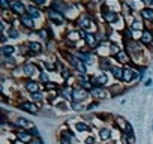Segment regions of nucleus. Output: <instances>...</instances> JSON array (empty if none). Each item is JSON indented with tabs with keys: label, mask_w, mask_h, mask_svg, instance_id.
<instances>
[{
	"label": "nucleus",
	"mask_w": 153,
	"mask_h": 144,
	"mask_svg": "<svg viewBox=\"0 0 153 144\" xmlns=\"http://www.w3.org/2000/svg\"><path fill=\"white\" fill-rule=\"evenodd\" d=\"M57 143L59 144H76V137L69 123H63L60 126L59 134H57Z\"/></svg>",
	"instance_id": "nucleus-1"
},
{
	"label": "nucleus",
	"mask_w": 153,
	"mask_h": 144,
	"mask_svg": "<svg viewBox=\"0 0 153 144\" xmlns=\"http://www.w3.org/2000/svg\"><path fill=\"white\" fill-rule=\"evenodd\" d=\"M24 44H26V47H27V56H26V60L38 59V57H41V56L45 53L42 42L38 41V39H30V41H26Z\"/></svg>",
	"instance_id": "nucleus-2"
},
{
	"label": "nucleus",
	"mask_w": 153,
	"mask_h": 144,
	"mask_svg": "<svg viewBox=\"0 0 153 144\" xmlns=\"http://www.w3.org/2000/svg\"><path fill=\"white\" fill-rule=\"evenodd\" d=\"M44 12H45V20H47V23H50L51 26L63 27V26H66V24L69 23L68 18H66L63 14L56 12V11H53V9H50V8H45Z\"/></svg>",
	"instance_id": "nucleus-3"
},
{
	"label": "nucleus",
	"mask_w": 153,
	"mask_h": 144,
	"mask_svg": "<svg viewBox=\"0 0 153 144\" xmlns=\"http://www.w3.org/2000/svg\"><path fill=\"white\" fill-rule=\"evenodd\" d=\"M66 123L71 125V128H74L75 132H78V134H93V126L89 125V122H86L84 119H71L68 120Z\"/></svg>",
	"instance_id": "nucleus-4"
},
{
	"label": "nucleus",
	"mask_w": 153,
	"mask_h": 144,
	"mask_svg": "<svg viewBox=\"0 0 153 144\" xmlns=\"http://www.w3.org/2000/svg\"><path fill=\"white\" fill-rule=\"evenodd\" d=\"M113 125H114V128H116L120 134L135 135V134H134V126H132V123L128 122V120H126L125 117H122V116H114Z\"/></svg>",
	"instance_id": "nucleus-5"
},
{
	"label": "nucleus",
	"mask_w": 153,
	"mask_h": 144,
	"mask_svg": "<svg viewBox=\"0 0 153 144\" xmlns=\"http://www.w3.org/2000/svg\"><path fill=\"white\" fill-rule=\"evenodd\" d=\"M36 125L32 122V120H29L27 117H23V116H18V117H15L14 120H11V123H9V128L12 129V131H17V129H24V131H30V129H33Z\"/></svg>",
	"instance_id": "nucleus-6"
},
{
	"label": "nucleus",
	"mask_w": 153,
	"mask_h": 144,
	"mask_svg": "<svg viewBox=\"0 0 153 144\" xmlns=\"http://www.w3.org/2000/svg\"><path fill=\"white\" fill-rule=\"evenodd\" d=\"M15 107L20 108V110H23V111H26V113H29V114H33V116H41V111H42V108L38 104L32 102L30 99H23Z\"/></svg>",
	"instance_id": "nucleus-7"
},
{
	"label": "nucleus",
	"mask_w": 153,
	"mask_h": 144,
	"mask_svg": "<svg viewBox=\"0 0 153 144\" xmlns=\"http://www.w3.org/2000/svg\"><path fill=\"white\" fill-rule=\"evenodd\" d=\"M75 56L78 57L81 62H84L87 66H92L95 63H98V54L95 51H90V50H78V51H74Z\"/></svg>",
	"instance_id": "nucleus-8"
},
{
	"label": "nucleus",
	"mask_w": 153,
	"mask_h": 144,
	"mask_svg": "<svg viewBox=\"0 0 153 144\" xmlns=\"http://www.w3.org/2000/svg\"><path fill=\"white\" fill-rule=\"evenodd\" d=\"M137 81H141L140 78V74H138V71L134 69L132 66H125L123 69V78H122V83L126 86V84H132V83H137Z\"/></svg>",
	"instance_id": "nucleus-9"
},
{
	"label": "nucleus",
	"mask_w": 153,
	"mask_h": 144,
	"mask_svg": "<svg viewBox=\"0 0 153 144\" xmlns=\"http://www.w3.org/2000/svg\"><path fill=\"white\" fill-rule=\"evenodd\" d=\"M81 38H83V41L86 44V48L90 50V51H96V48L101 44L98 36H96V33H93V32H81Z\"/></svg>",
	"instance_id": "nucleus-10"
},
{
	"label": "nucleus",
	"mask_w": 153,
	"mask_h": 144,
	"mask_svg": "<svg viewBox=\"0 0 153 144\" xmlns=\"http://www.w3.org/2000/svg\"><path fill=\"white\" fill-rule=\"evenodd\" d=\"M92 99L90 96V92H87L86 89L80 87V86H75L74 90H72V102H81V104H86V101Z\"/></svg>",
	"instance_id": "nucleus-11"
},
{
	"label": "nucleus",
	"mask_w": 153,
	"mask_h": 144,
	"mask_svg": "<svg viewBox=\"0 0 153 144\" xmlns=\"http://www.w3.org/2000/svg\"><path fill=\"white\" fill-rule=\"evenodd\" d=\"M20 83H21V87L29 95H33V93H38V92H44V86L38 80H23Z\"/></svg>",
	"instance_id": "nucleus-12"
},
{
	"label": "nucleus",
	"mask_w": 153,
	"mask_h": 144,
	"mask_svg": "<svg viewBox=\"0 0 153 144\" xmlns=\"http://www.w3.org/2000/svg\"><path fill=\"white\" fill-rule=\"evenodd\" d=\"M90 78H92V83L95 87H108L111 75L107 74V72H98V74H92Z\"/></svg>",
	"instance_id": "nucleus-13"
},
{
	"label": "nucleus",
	"mask_w": 153,
	"mask_h": 144,
	"mask_svg": "<svg viewBox=\"0 0 153 144\" xmlns=\"http://www.w3.org/2000/svg\"><path fill=\"white\" fill-rule=\"evenodd\" d=\"M18 23H20L21 29H23L24 32H27V33L38 30V27H36V21H35L30 15H27V14L23 15V17H20V18H18Z\"/></svg>",
	"instance_id": "nucleus-14"
},
{
	"label": "nucleus",
	"mask_w": 153,
	"mask_h": 144,
	"mask_svg": "<svg viewBox=\"0 0 153 144\" xmlns=\"http://www.w3.org/2000/svg\"><path fill=\"white\" fill-rule=\"evenodd\" d=\"M71 5L72 2H63V0H54V2H50V9L56 11V12H60L63 15L68 14V11L71 9Z\"/></svg>",
	"instance_id": "nucleus-15"
},
{
	"label": "nucleus",
	"mask_w": 153,
	"mask_h": 144,
	"mask_svg": "<svg viewBox=\"0 0 153 144\" xmlns=\"http://www.w3.org/2000/svg\"><path fill=\"white\" fill-rule=\"evenodd\" d=\"M90 96H92V99H93V101H98V102H99V101H105V99L111 98L108 87H93V89H92V92H90Z\"/></svg>",
	"instance_id": "nucleus-16"
},
{
	"label": "nucleus",
	"mask_w": 153,
	"mask_h": 144,
	"mask_svg": "<svg viewBox=\"0 0 153 144\" xmlns=\"http://www.w3.org/2000/svg\"><path fill=\"white\" fill-rule=\"evenodd\" d=\"M14 134H15V140H17V141H20L21 144H30V143L35 140V137L32 135V132H30V131L17 129V131H14Z\"/></svg>",
	"instance_id": "nucleus-17"
},
{
	"label": "nucleus",
	"mask_w": 153,
	"mask_h": 144,
	"mask_svg": "<svg viewBox=\"0 0 153 144\" xmlns=\"http://www.w3.org/2000/svg\"><path fill=\"white\" fill-rule=\"evenodd\" d=\"M63 39H66V41H69L71 44H78L83 38H81V32L78 30V29H75V27H69L68 30H66V33H65V36H63Z\"/></svg>",
	"instance_id": "nucleus-18"
},
{
	"label": "nucleus",
	"mask_w": 153,
	"mask_h": 144,
	"mask_svg": "<svg viewBox=\"0 0 153 144\" xmlns=\"http://www.w3.org/2000/svg\"><path fill=\"white\" fill-rule=\"evenodd\" d=\"M140 42L146 47V48H152L153 47V29L150 27H146L143 32H141V38H140Z\"/></svg>",
	"instance_id": "nucleus-19"
},
{
	"label": "nucleus",
	"mask_w": 153,
	"mask_h": 144,
	"mask_svg": "<svg viewBox=\"0 0 153 144\" xmlns=\"http://www.w3.org/2000/svg\"><path fill=\"white\" fill-rule=\"evenodd\" d=\"M11 12H12L17 18H20V17H23V15L27 14V5L23 3V2H18V0H15V2H11Z\"/></svg>",
	"instance_id": "nucleus-20"
},
{
	"label": "nucleus",
	"mask_w": 153,
	"mask_h": 144,
	"mask_svg": "<svg viewBox=\"0 0 153 144\" xmlns=\"http://www.w3.org/2000/svg\"><path fill=\"white\" fill-rule=\"evenodd\" d=\"M72 90H74V86L68 84V83H62L60 89L57 90L59 92V98L68 101V102H72Z\"/></svg>",
	"instance_id": "nucleus-21"
},
{
	"label": "nucleus",
	"mask_w": 153,
	"mask_h": 144,
	"mask_svg": "<svg viewBox=\"0 0 153 144\" xmlns=\"http://www.w3.org/2000/svg\"><path fill=\"white\" fill-rule=\"evenodd\" d=\"M98 140H101L102 143L113 141V131H111V128L107 126V125L99 126L98 128Z\"/></svg>",
	"instance_id": "nucleus-22"
},
{
	"label": "nucleus",
	"mask_w": 153,
	"mask_h": 144,
	"mask_svg": "<svg viewBox=\"0 0 153 144\" xmlns=\"http://www.w3.org/2000/svg\"><path fill=\"white\" fill-rule=\"evenodd\" d=\"M113 62H114V60H113L111 57H99V59H98V63H96L99 72H107V74H110L111 68L114 66Z\"/></svg>",
	"instance_id": "nucleus-23"
},
{
	"label": "nucleus",
	"mask_w": 153,
	"mask_h": 144,
	"mask_svg": "<svg viewBox=\"0 0 153 144\" xmlns=\"http://www.w3.org/2000/svg\"><path fill=\"white\" fill-rule=\"evenodd\" d=\"M108 90H110L111 98H119L120 95H125L129 89H128L123 83H114V84H110Z\"/></svg>",
	"instance_id": "nucleus-24"
},
{
	"label": "nucleus",
	"mask_w": 153,
	"mask_h": 144,
	"mask_svg": "<svg viewBox=\"0 0 153 144\" xmlns=\"http://www.w3.org/2000/svg\"><path fill=\"white\" fill-rule=\"evenodd\" d=\"M27 15H30L35 21L36 20H41V18H44L45 17V12H44V9H41V8H38L36 5H33V3H29L27 5Z\"/></svg>",
	"instance_id": "nucleus-25"
},
{
	"label": "nucleus",
	"mask_w": 153,
	"mask_h": 144,
	"mask_svg": "<svg viewBox=\"0 0 153 144\" xmlns=\"http://www.w3.org/2000/svg\"><path fill=\"white\" fill-rule=\"evenodd\" d=\"M128 27H131L134 32H143V30L146 29V23L143 21V18L140 17V14H137V15L132 18V21L128 24Z\"/></svg>",
	"instance_id": "nucleus-26"
},
{
	"label": "nucleus",
	"mask_w": 153,
	"mask_h": 144,
	"mask_svg": "<svg viewBox=\"0 0 153 144\" xmlns=\"http://www.w3.org/2000/svg\"><path fill=\"white\" fill-rule=\"evenodd\" d=\"M0 56L2 57H15L17 56V45L8 44V45L0 47Z\"/></svg>",
	"instance_id": "nucleus-27"
},
{
	"label": "nucleus",
	"mask_w": 153,
	"mask_h": 144,
	"mask_svg": "<svg viewBox=\"0 0 153 144\" xmlns=\"http://www.w3.org/2000/svg\"><path fill=\"white\" fill-rule=\"evenodd\" d=\"M113 60L117 62V65H122V66H128V65H131V62H132L131 57H129V54H128L125 50H122L117 56H114Z\"/></svg>",
	"instance_id": "nucleus-28"
},
{
	"label": "nucleus",
	"mask_w": 153,
	"mask_h": 144,
	"mask_svg": "<svg viewBox=\"0 0 153 144\" xmlns=\"http://www.w3.org/2000/svg\"><path fill=\"white\" fill-rule=\"evenodd\" d=\"M123 69H125V66L114 63V66H113V68H111V71H110L111 78H113V80H116V81H120V83H122V78H123Z\"/></svg>",
	"instance_id": "nucleus-29"
},
{
	"label": "nucleus",
	"mask_w": 153,
	"mask_h": 144,
	"mask_svg": "<svg viewBox=\"0 0 153 144\" xmlns=\"http://www.w3.org/2000/svg\"><path fill=\"white\" fill-rule=\"evenodd\" d=\"M53 108H54V110H59V111H62V113L72 111V108H71V102H68V101H65V99H62V98H59V99L56 101V104L53 105Z\"/></svg>",
	"instance_id": "nucleus-30"
},
{
	"label": "nucleus",
	"mask_w": 153,
	"mask_h": 144,
	"mask_svg": "<svg viewBox=\"0 0 153 144\" xmlns=\"http://www.w3.org/2000/svg\"><path fill=\"white\" fill-rule=\"evenodd\" d=\"M138 14H140V17L143 18L144 23H153V8H146V6H143Z\"/></svg>",
	"instance_id": "nucleus-31"
},
{
	"label": "nucleus",
	"mask_w": 153,
	"mask_h": 144,
	"mask_svg": "<svg viewBox=\"0 0 153 144\" xmlns=\"http://www.w3.org/2000/svg\"><path fill=\"white\" fill-rule=\"evenodd\" d=\"M6 35L9 36L11 41H17V39H20V36H21V30L18 29V26H11V27L8 29Z\"/></svg>",
	"instance_id": "nucleus-32"
},
{
	"label": "nucleus",
	"mask_w": 153,
	"mask_h": 144,
	"mask_svg": "<svg viewBox=\"0 0 153 144\" xmlns=\"http://www.w3.org/2000/svg\"><path fill=\"white\" fill-rule=\"evenodd\" d=\"M95 117H96V120H101L104 123H107V122L110 123L114 120V114H111V113H96Z\"/></svg>",
	"instance_id": "nucleus-33"
},
{
	"label": "nucleus",
	"mask_w": 153,
	"mask_h": 144,
	"mask_svg": "<svg viewBox=\"0 0 153 144\" xmlns=\"http://www.w3.org/2000/svg\"><path fill=\"white\" fill-rule=\"evenodd\" d=\"M122 50H123V45H120V44H117V42H111V41H110V57H111V59H113L114 56H117Z\"/></svg>",
	"instance_id": "nucleus-34"
},
{
	"label": "nucleus",
	"mask_w": 153,
	"mask_h": 144,
	"mask_svg": "<svg viewBox=\"0 0 153 144\" xmlns=\"http://www.w3.org/2000/svg\"><path fill=\"white\" fill-rule=\"evenodd\" d=\"M38 81H39L42 86L48 84V83L51 81V75H50V72H47V71H42L41 74H39V77H38Z\"/></svg>",
	"instance_id": "nucleus-35"
},
{
	"label": "nucleus",
	"mask_w": 153,
	"mask_h": 144,
	"mask_svg": "<svg viewBox=\"0 0 153 144\" xmlns=\"http://www.w3.org/2000/svg\"><path fill=\"white\" fill-rule=\"evenodd\" d=\"M86 105L87 104H81V102H71V108L74 113H83L86 111Z\"/></svg>",
	"instance_id": "nucleus-36"
},
{
	"label": "nucleus",
	"mask_w": 153,
	"mask_h": 144,
	"mask_svg": "<svg viewBox=\"0 0 153 144\" xmlns=\"http://www.w3.org/2000/svg\"><path fill=\"white\" fill-rule=\"evenodd\" d=\"M83 143L84 144H98V138L95 134H87V135H84Z\"/></svg>",
	"instance_id": "nucleus-37"
},
{
	"label": "nucleus",
	"mask_w": 153,
	"mask_h": 144,
	"mask_svg": "<svg viewBox=\"0 0 153 144\" xmlns=\"http://www.w3.org/2000/svg\"><path fill=\"white\" fill-rule=\"evenodd\" d=\"M0 9H2V12L11 11V2L9 0H0Z\"/></svg>",
	"instance_id": "nucleus-38"
},
{
	"label": "nucleus",
	"mask_w": 153,
	"mask_h": 144,
	"mask_svg": "<svg viewBox=\"0 0 153 144\" xmlns=\"http://www.w3.org/2000/svg\"><path fill=\"white\" fill-rule=\"evenodd\" d=\"M98 107H99V102L92 99V102L86 105V111H87V113H90V111H93V108H98Z\"/></svg>",
	"instance_id": "nucleus-39"
},
{
	"label": "nucleus",
	"mask_w": 153,
	"mask_h": 144,
	"mask_svg": "<svg viewBox=\"0 0 153 144\" xmlns=\"http://www.w3.org/2000/svg\"><path fill=\"white\" fill-rule=\"evenodd\" d=\"M8 41H11V39H9V36L6 33H0V42H2V47L8 45Z\"/></svg>",
	"instance_id": "nucleus-40"
},
{
	"label": "nucleus",
	"mask_w": 153,
	"mask_h": 144,
	"mask_svg": "<svg viewBox=\"0 0 153 144\" xmlns=\"http://www.w3.org/2000/svg\"><path fill=\"white\" fill-rule=\"evenodd\" d=\"M30 132H32V135H33L35 138H36V137H41V132H39V129H38L36 126H35L33 129H30Z\"/></svg>",
	"instance_id": "nucleus-41"
},
{
	"label": "nucleus",
	"mask_w": 153,
	"mask_h": 144,
	"mask_svg": "<svg viewBox=\"0 0 153 144\" xmlns=\"http://www.w3.org/2000/svg\"><path fill=\"white\" fill-rule=\"evenodd\" d=\"M143 6H146V8H153V0H144Z\"/></svg>",
	"instance_id": "nucleus-42"
},
{
	"label": "nucleus",
	"mask_w": 153,
	"mask_h": 144,
	"mask_svg": "<svg viewBox=\"0 0 153 144\" xmlns=\"http://www.w3.org/2000/svg\"><path fill=\"white\" fill-rule=\"evenodd\" d=\"M152 84H153V80H152V78H146V80H144V83H143V86H144V87H150Z\"/></svg>",
	"instance_id": "nucleus-43"
},
{
	"label": "nucleus",
	"mask_w": 153,
	"mask_h": 144,
	"mask_svg": "<svg viewBox=\"0 0 153 144\" xmlns=\"http://www.w3.org/2000/svg\"><path fill=\"white\" fill-rule=\"evenodd\" d=\"M30 144H45V143H44V140H42L41 137H36V138H35V140H33Z\"/></svg>",
	"instance_id": "nucleus-44"
},
{
	"label": "nucleus",
	"mask_w": 153,
	"mask_h": 144,
	"mask_svg": "<svg viewBox=\"0 0 153 144\" xmlns=\"http://www.w3.org/2000/svg\"><path fill=\"white\" fill-rule=\"evenodd\" d=\"M152 132H153V120H152Z\"/></svg>",
	"instance_id": "nucleus-45"
}]
</instances>
